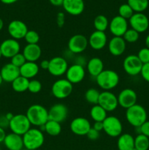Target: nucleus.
<instances>
[{
  "mask_svg": "<svg viewBox=\"0 0 149 150\" xmlns=\"http://www.w3.org/2000/svg\"><path fill=\"white\" fill-rule=\"evenodd\" d=\"M26 115L31 125L35 127H39L45 125V123L49 120L48 110L39 104L30 105L26 111Z\"/></svg>",
  "mask_w": 149,
  "mask_h": 150,
  "instance_id": "f257e3e1",
  "label": "nucleus"
},
{
  "mask_svg": "<svg viewBox=\"0 0 149 150\" xmlns=\"http://www.w3.org/2000/svg\"><path fill=\"white\" fill-rule=\"evenodd\" d=\"M22 137L24 148L28 150L39 149L45 142V136L43 132L37 127H31Z\"/></svg>",
  "mask_w": 149,
  "mask_h": 150,
  "instance_id": "f03ea898",
  "label": "nucleus"
},
{
  "mask_svg": "<svg viewBox=\"0 0 149 150\" xmlns=\"http://www.w3.org/2000/svg\"><path fill=\"white\" fill-rule=\"evenodd\" d=\"M126 119L134 127H140L147 121V112L144 107L136 103L126 111Z\"/></svg>",
  "mask_w": 149,
  "mask_h": 150,
  "instance_id": "7ed1b4c3",
  "label": "nucleus"
},
{
  "mask_svg": "<svg viewBox=\"0 0 149 150\" xmlns=\"http://www.w3.org/2000/svg\"><path fill=\"white\" fill-rule=\"evenodd\" d=\"M96 81L98 86L104 91H110L118 86L120 77L113 70H104L96 76Z\"/></svg>",
  "mask_w": 149,
  "mask_h": 150,
  "instance_id": "20e7f679",
  "label": "nucleus"
},
{
  "mask_svg": "<svg viewBox=\"0 0 149 150\" xmlns=\"http://www.w3.org/2000/svg\"><path fill=\"white\" fill-rule=\"evenodd\" d=\"M31 123L26 114H15L10 121L9 128L12 133L23 136L31 128Z\"/></svg>",
  "mask_w": 149,
  "mask_h": 150,
  "instance_id": "39448f33",
  "label": "nucleus"
},
{
  "mask_svg": "<svg viewBox=\"0 0 149 150\" xmlns=\"http://www.w3.org/2000/svg\"><path fill=\"white\" fill-rule=\"evenodd\" d=\"M73 91V84L67 79H60L56 81L51 86V93L57 99L68 98Z\"/></svg>",
  "mask_w": 149,
  "mask_h": 150,
  "instance_id": "423d86ee",
  "label": "nucleus"
},
{
  "mask_svg": "<svg viewBox=\"0 0 149 150\" xmlns=\"http://www.w3.org/2000/svg\"><path fill=\"white\" fill-rule=\"evenodd\" d=\"M103 130L110 137H118L122 134V123L118 117L115 116H108L103 121Z\"/></svg>",
  "mask_w": 149,
  "mask_h": 150,
  "instance_id": "0eeeda50",
  "label": "nucleus"
},
{
  "mask_svg": "<svg viewBox=\"0 0 149 150\" xmlns=\"http://www.w3.org/2000/svg\"><path fill=\"white\" fill-rule=\"evenodd\" d=\"M89 46L88 38L81 34H76L72 36L68 41V50L74 54H80L86 51Z\"/></svg>",
  "mask_w": 149,
  "mask_h": 150,
  "instance_id": "6e6552de",
  "label": "nucleus"
},
{
  "mask_svg": "<svg viewBox=\"0 0 149 150\" xmlns=\"http://www.w3.org/2000/svg\"><path fill=\"white\" fill-rule=\"evenodd\" d=\"M143 64L137 55L131 54L125 57L123 62V68L129 76H135L140 74Z\"/></svg>",
  "mask_w": 149,
  "mask_h": 150,
  "instance_id": "1a4fd4ad",
  "label": "nucleus"
},
{
  "mask_svg": "<svg viewBox=\"0 0 149 150\" xmlns=\"http://www.w3.org/2000/svg\"><path fill=\"white\" fill-rule=\"evenodd\" d=\"M68 67V62L65 58L63 57H55L49 60L48 71L55 77H60L65 74Z\"/></svg>",
  "mask_w": 149,
  "mask_h": 150,
  "instance_id": "9d476101",
  "label": "nucleus"
},
{
  "mask_svg": "<svg viewBox=\"0 0 149 150\" xmlns=\"http://www.w3.org/2000/svg\"><path fill=\"white\" fill-rule=\"evenodd\" d=\"M98 105L102 106L107 112H112L118 108V98L110 91H103L100 92Z\"/></svg>",
  "mask_w": 149,
  "mask_h": 150,
  "instance_id": "9b49d317",
  "label": "nucleus"
},
{
  "mask_svg": "<svg viewBox=\"0 0 149 150\" xmlns=\"http://www.w3.org/2000/svg\"><path fill=\"white\" fill-rule=\"evenodd\" d=\"M7 31L11 38L18 40L24 39L29 29L27 25L23 21L20 20H13L8 24Z\"/></svg>",
  "mask_w": 149,
  "mask_h": 150,
  "instance_id": "f8f14e48",
  "label": "nucleus"
},
{
  "mask_svg": "<svg viewBox=\"0 0 149 150\" xmlns=\"http://www.w3.org/2000/svg\"><path fill=\"white\" fill-rule=\"evenodd\" d=\"M129 22L127 19L116 16L112 18L109 23V29L113 37H123L129 29Z\"/></svg>",
  "mask_w": 149,
  "mask_h": 150,
  "instance_id": "ddd939ff",
  "label": "nucleus"
},
{
  "mask_svg": "<svg viewBox=\"0 0 149 150\" xmlns=\"http://www.w3.org/2000/svg\"><path fill=\"white\" fill-rule=\"evenodd\" d=\"M117 98H118V105L122 107L123 108H125L126 110L137 103V93L135 91L129 88L121 90Z\"/></svg>",
  "mask_w": 149,
  "mask_h": 150,
  "instance_id": "4468645a",
  "label": "nucleus"
},
{
  "mask_svg": "<svg viewBox=\"0 0 149 150\" xmlns=\"http://www.w3.org/2000/svg\"><path fill=\"white\" fill-rule=\"evenodd\" d=\"M129 23L131 29L138 33L146 32L149 27L148 18L143 13H134L129 19Z\"/></svg>",
  "mask_w": 149,
  "mask_h": 150,
  "instance_id": "2eb2a0df",
  "label": "nucleus"
},
{
  "mask_svg": "<svg viewBox=\"0 0 149 150\" xmlns=\"http://www.w3.org/2000/svg\"><path fill=\"white\" fill-rule=\"evenodd\" d=\"M70 130L74 135L80 136H86L89 130L91 128V125L89 120L85 117H76L70 122Z\"/></svg>",
  "mask_w": 149,
  "mask_h": 150,
  "instance_id": "dca6fc26",
  "label": "nucleus"
},
{
  "mask_svg": "<svg viewBox=\"0 0 149 150\" xmlns=\"http://www.w3.org/2000/svg\"><path fill=\"white\" fill-rule=\"evenodd\" d=\"M0 50H1L2 57L5 58L11 59L17 54L20 53V45L18 40L9 38L6 39L0 44Z\"/></svg>",
  "mask_w": 149,
  "mask_h": 150,
  "instance_id": "f3484780",
  "label": "nucleus"
},
{
  "mask_svg": "<svg viewBox=\"0 0 149 150\" xmlns=\"http://www.w3.org/2000/svg\"><path fill=\"white\" fill-rule=\"evenodd\" d=\"M66 79L72 84L80 83L86 76V70L83 66L77 64H73L69 66L65 73Z\"/></svg>",
  "mask_w": 149,
  "mask_h": 150,
  "instance_id": "a211bd4d",
  "label": "nucleus"
},
{
  "mask_svg": "<svg viewBox=\"0 0 149 150\" xmlns=\"http://www.w3.org/2000/svg\"><path fill=\"white\" fill-rule=\"evenodd\" d=\"M68 108L63 103H56L48 110L49 120L61 123L66 120L68 117Z\"/></svg>",
  "mask_w": 149,
  "mask_h": 150,
  "instance_id": "6ab92c4d",
  "label": "nucleus"
},
{
  "mask_svg": "<svg viewBox=\"0 0 149 150\" xmlns=\"http://www.w3.org/2000/svg\"><path fill=\"white\" fill-rule=\"evenodd\" d=\"M89 45L93 50L99 51L103 49L108 42V37L105 32L95 30L89 36Z\"/></svg>",
  "mask_w": 149,
  "mask_h": 150,
  "instance_id": "aec40b11",
  "label": "nucleus"
},
{
  "mask_svg": "<svg viewBox=\"0 0 149 150\" xmlns=\"http://www.w3.org/2000/svg\"><path fill=\"white\" fill-rule=\"evenodd\" d=\"M127 42L123 37H112L108 42L109 52L114 57L121 56L126 51Z\"/></svg>",
  "mask_w": 149,
  "mask_h": 150,
  "instance_id": "412c9836",
  "label": "nucleus"
},
{
  "mask_svg": "<svg viewBox=\"0 0 149 150\" xmlns=\"http://www.w3.org/2000/svg\"><path fill=\"white\" fill-rule=\"evenodd\" d=\"M0 74L3 79V81L12 83L15 79L20 76V68L13 65L12 63H7L1 68Z\"/></svg>",
  "mask_w": 149,
  "mask_h": 150,
  "instance_id": "4be33fe9",
  "label": "nucleus"
},
{
  "mask_svg": "<svg viewBox=\"0 0 149 150\" xmlns=\"http://www.w3.org/2000/svg\"><path fill=\"white\" fill-rule=\"evenodd\" d=\"M64 10L71 16H79L82 14L85 8L83 0H64Z\"/></svg>",
  "mask_w": 149,
  "mask_h": 150,
  "instance_id": "5701e85b",
  "label": "nucleus"
},
{
  "mask_svg": "<svg viewBox=\"0 0 149 150\" xmlns=\"http://www.w3.org/2000/svg\"><path fill=\"white\" fill-rule=\"evenodd\" d=\"M3 143L8 150H22L24 148L23 137L13 133L7 134Z\"/></svg>",
  "mask_w": 149,
  "mask_h": 150,
  "instance_id": "b1692460",
  "label": "nucleus"
},
{
  "mask_svg": "<svg viewBox=\"0 0 149 150\" xmlns=\"http://www.w3.org/2000/svg\"><path fill=\"white\" fill-rule=\"evenodd\" d=\"M26 62H36L41 57L42 49L38 44H27L23 48V52Z\"/></svg>",
  "mask_w": 149,
  "mask_h": 150,
  "instance_id": "393cba45",
  "label": "nucleus"
},
{
  "mask_svg": "<svg viewBox=\"0 0 149 150\" xmlns=\"http://www.w3.org/2000/svg\"><path fill=\"white\" fill-rule=\"evenodd\" d=\"M86 68L90 76L96 78L105 70L104 62L99 57H93L88 61L86 64Z\"/></svg>",
  "mask_w": 149,
  "mask_h": 150,
  "instance_id": "a878e982",
  "label": "nucleus"
},
{
  "mask_svg": "<svg viewBox=\"0 0 149 150\" xmlns=\"http://www.w3.org/2000/svg\"><path fill=\"white\" fill-rule=\"evenodd\" d=\"M39 71V66L36 62H26L23 66L20 67V76L27 79H32L38 74Z\"/></svg>",
  "mask_w": 149,
  "mask_h": 150,
  "instance_id": "bb28decb",
  "label": "nucleus"
},
{
  "mask_svg": "<svg viewBox=\"0 0 149 150\" xmlns=\"http://www.w3.org/2000/svg\"><path fill=\"white\" fill-rule=\"evenodd\" d=\"M118 150H132L134 148V138L129 133H123L117 141Z\"/></svg>",
  "mask_w": 149,
  "mask_h": 150,
  "instance_id": "cd10ccee",
  "label": "nucleus"
},
{
  "mask_svg": "<svg viewBox=\"0 0 149 150\" xmlns=\"http://www.w3.org/2000/svg\"><path fill=\"white\" fill-rule=\"evenodd\" d=\"M90 117L94 122H103L108 117V112L99 105H94L90 110Z\"/></svg>",
  "mask_w": 149,
  "mask_h": 150,
  "instance_id": "c85d7f7f",
  "label": "nucleus"
},
{
  "mask_svg": "<svg viewBox=\"0 0 149 150\" xmlns=\"http://www.w3.org/2000/svg\"><path fill=\"white\" fill-rule=\"evenodd\" d=\"M29 83V79L20 76L12 82V88H13V89L15 92H18V93H22V92H24L28 90Z\"/></svg>",
  "mask_w": 149,
  "mask_h": 150,
  "instance_id": "c756f323",
  "label": "nucleus"
},
{
  "mask_svg": "<svg viewBox=\"0 0 149 150\" xmlns=\"http://www.w3.org/2000/svg\"><path fill=\"white\" fill-rule=\"evenodd\" d=\"M61 123L49 120L45 125V132L51 136H57L61 133Z\"/></svg>",
  "mask_w": 149,
  "mask_h": 150,
  "instance_id": "7c9ffc66",
  "label": "nucleus"
},
{
  "mask_svg": "<svg viewBox=\"0 0 149 150\" xmlns=\"http://www.w3.org/2000/svg\"><path fill=\"white\" fill-rule=\"evenodd\" d=\"M93 26L96 31L105 32L109 28V21L104 15H98L93 20Z\"/></svg>",
  "mask_w": 149,
  "mask_h": 150,
  "instance_id": "2f4dec72",
  "label": "nucleus"
},
{
  "mask_svg": "<svg viewBox=\"0 0 149 150\" xmlns=\"http://www.w3.org/2000/svg\"><path fill=\"white\" fill-rule=\"evenodd\" d=\"M127 4L134 13H143L148 7V0H127Z\"/></svg>",
  "mask_w": 149,
  "mask_h": 150,
  "instance_id": "473e14b6",
  "label": "nucleus"
},
{
  "mask_svg": "<svg viewBox=\"0 0 149 150\" xmlns=\"http://www.w3.org/2000/svg\"><path fill=\"white\" fill-rule=\"evenodd\" d=\"M100 92L95 88H90L85 92V99L89 103L97 105L99 102Z\"/></svg>",
  "mask_w": 149,
  "mask_h": 150,
  "instance_id": "72a5a7b5",
  "label": "nucleus"
},
{
  "mask_svg": "<svg viewBox=\"0 0 149 150\" xmlns=\"http://www.w3.org/2000/svg\"><path fill=\"white\" fill-rule=\"evenodd\" d=\"M134 148L137 150L149 149V138L143 134H138L134 138Z\"/></svg>",
  "mask_w": 149,
  "mask_h": 150,
  "instance_id": "f704fd0d",
  "label": "nucleus"
},
{
  "mask_svg": "<svg viewBox=\"0 0 149 150\" xmlns=\"http://www.w3.org/2000/svg\"><path fill=\"white\" fill-rule=\"evenodd\" d=\"M123 38L126 41V42L134 43V42H137L140 38V33L131 28V29H127V31L123 36Z\"/></svg>",
  "mask_w": 149,
  "mask_h": 150,
  "instance_id": "c9c22d12",
  "label": "nucleus"
},
{
  "mask_svg": "<svg viewBox=\"0 0 149 150\" xmlns=\"http://www.w3.org/2000/svg\"><path fill=\"white\" fill-rule=\"evenodd\" d=\"M134 13V12L127 3L121 4L118 8V16L127 19V21L133 16Z\"/></svg>",
  "mask_w": 149,
  "mask_h": 150,
  "instance_id": "e433bc0d",
  "label": "nucleus"
},
{
  "mask_svg": "<svg viewBox=\"0 0 149 150\" xmlns=\"http://www.w3.org/2000/svg\"><path fill=\"white\" fill-rule=\"evenodd\" d=\"M39 39V35L34 30H29L25 36L24 40L27 44H38Z\"/></svg>",
  "mask_w": 149,
  "mask_h": 150,
  "instance_id": "4c0bfd02",
  "label": "nucleus"
},
{
  "mask_svg": "<svg viewBox=\"0 0 149 150\" xmlns=\"http://www.w3.org/2000/svg\"><path fill=\"white\" fill-rule=\"evenodd\" d=\"M42 83L39 81L37 79H32L29 80V87H28V91L32 94L39 93L42 90Z\"/></svg>",
  "mask_w": 149,
  "mask_h": 150,
  "instance_id": "58836bf2",
  "label": "nucleus"
},
{
  "mask_svg": "<svg viewBox=\"0 0 149 150\" xmlns=\"http://www.w3.org/2000/svg\"><path fill=\"white\" fill-rule=\"evenodd\" d=\"M10 59H11L10 63H12L13 65L16 66V67H19V68L26 62V58L24 57L23 54L20 52L15 55L13 57H12Z\"/></svg>",
  "mask_w": 149,
  "mask_h": 150,
  "instance_id": "ea45409f",
  "label": "nucleus"
},
{
  "mask_svg": "<svg viewBox=\"0 0 149 150\" xmlns=\"http://www.w3.org/2000/svg\"><path fill=\"white\" fill-rule=\"evenodd\" d=\"M137 56L143 64L149 63V48H148L147 47L141 48L138 51Z\"/></svg>",
  "mask_w": 149,
  "mask_h": 150,
  "instance_id": "a19ab883",
  "label": "nucleus"
},
{
  "mask_svg": "<svg viewBox=\"0 0 149 150\" xmlns=\"http://www.w3.org/2000/svg\"><path fill=\"white\" fill-rule=\"evenodd\" d=\"M138 130V134H143L149 138V121H146L140 127H136Z\"/></svg>",
  "mask_w": 149,
  "mask_h": 150,
  "instance_id": "79ce46f5",
  "label": "nucleus"
},
{
  "mask_svg": "<svg viewBox=\"0 0 149 150\" xmlns=\"http://www.w3.org/2000/svg\"><path fill=\"white\" fill-rule=\"evenodd\" d=\"M140 75L145 81L149 83V63H146L143 65Z\"/></svg>",
  "mask_w": 149,
  "mask_h": 150,
  "instance_id": "37998d69",
  "label": "nucleus"
},
{
  "mask_svg": "<svg viewBox=\"0 0 149 150\" xmlns=\"http://www.w3.org/2000/svg\"><path fill=\"white\" fill-rule=\"evenodd\" d=\"M99 132L96 130L95 129H93V127H91V128L89 130L88 133L86 134V136H87L88 139L91 141H96L99 138Z\"/></svg>",
  "mask_w": 149,
  "mask_h": 150,
  "instance_id": "c03bdc74",
  "label": "nucleus"
},
{
  "mask_svg": "<svg viewBox=\"0 0 149 150\" xmlns=\"http://www.w3.org/2000/svg\"><path fill=\"white\" fill-rule=\"evenodd\" d=\"M64 22H65V16L63 13H58L57 14L56 18V23L58 27L61 28L64 26Z\"/></svg>",
  "mask_w": 149,
  "mask_h": 150,
  "instance_id": "a18cd8bd",
  "label": "nucleus"
},
{
  "mask_svg": "<svg viewBox=\"0 0 149 150\" xmlns=\"http://www.w3.org/2000/svg\"><path fill=\"white\" fill-rule=\"evenodd\" d=\"M9 124H10V121L6 118L5 114L0 116V127L5 130L7 127H9Z\"/></svg>",
  "mask_w": 149,
  "mask_h": 150,
  "instance_id": "49530a36",
  "label": "nucleus"
},
{
  "mask_svg": "<svg viewBox=\"0 0 149 150\" xmlns=\"http://www.w3.org/2000/svg\"><path fill=\"white\" fill-rule=\"evenodd\" d=\"M92 127L99 132L103 130V122H94V124Z\"/></svg>",
  "mask_w": 149,
  "mask_h": 150,
  "instance_id": "de8ad7c7",
  "label": "nucleus"
},
{
  "mask_svg": "<svg viewBox=\"0 0 149 150\" xmlns=\"http://www.w3.org/2000/svg\"><path fill=\"white\" fill-rule=\"evenodd\" d=\"M39 67L42 70H48V67H49V60L44 59L42 61H41L40 64H39Z\"/></svg>",
  "mask_w": 149,
  "mask_h": 150,
  "instance_id": "09e8293b",
  "label": "nucleus"
},
{
  "mask_svg": "<svg viewBox=\"0 0 149 150\" xmlns=\"http://www.w3.org/2000/svg\"><path fill=\"white\" fill-rule=\"evenodd\" d=\"M75 64H80V65L83 66V67H84L85 65H86L87 63L86 62V60H85V58L83 57H81V56H80V57H77V60H76V62Z\"/></svg>",
  "mask_w": 149,
  "mask_h": 150,
  "instance_id": "8fccbe9b",
  "label": "nucleus"
},
{
  "mask_svg": "<svg viewBox=\"0 0 149 150\" xmlns=\"http://www.w3.org/2000/svg\"><path fill=\"white\" fill-rule=\"evenodd\" d=\"M50 3L53 4L56 7H59V6H62L64 0H49Z\"/></svg>",
  "mask_w": 149,
  "mask_h": 150,
  "instance_id": "3c124183",
  "label": "nucleus"
},
{
  "mask_svg": "<svg viewBox=\"0 0 149 150\" xmlns=\"http://www.w3.org/2000/svg\"><path fill=\"white\" fill-rule=\"evenodd\" d=\"M6 136H7V133H6L5 130L0 127V144L4 142Z\"/></svg>",
  "mask_w": 149,
  "mask_h": 150,
  "instance_id": "603ef678",
  "label": "nucleus"
},
{
  "mask_svg": "<svg viewBox=\"0 0 149 150\" xmlns=\"http://www.w3.org/2000/svg\"><path fill=\"white\" fill-rule=\"evenodd\" d=\"M18 0H0L1 2H2L3 4H14V3L17 2Z\"/></svg>",
  "mask_w": 149,
  "mask_h": 150,
  "instance_id": "864d4df0",
  "label": "nucleus"
},
{
  "mask_svg": "<svg viewBox=\"0 0 149 150\" xmlns=\"http://www.w3.org/2000/svg\"><path fill=\"white\" fill-rule=\"evenodd\" d=\"M5 117H6V118H7V120H9V121H10V120H11L12 119H13V117H14V115H13V114H12V113L8 112V113H7V114H5Z\"/></svg>",
  "mask_w": 149,
  "mask_h": 150,
  "instance_id": "5fc2aeb1",
  "label": "nucleus"
},
{
  "mask_svg": "<svg viewBox=\"0 0 149 150\" xmlns=\"http://www.w3.org/2000/svg\"><path fill=\"white\" fill-rule=\"evenodd\" d=\"M145 45L148 48H149V35H147V37L145 38Z\"/></svg>",
  "mask_w": 149,
  "mask_h": 150,
  "instance_id": "6e6d98bb",
  "label": "nucleus"
},
{
  "mask_svg": "<svg viewBox=\"0 0 149 150\" xmlns=\"http://www.w3.org/2000/svg\"><path fill=\"white\" fill-rule=\"evenodd\" d=\"M3 27H4V21H3L2 19L0 18V31L2 30Z\"/></svg>",
  "mask_w": 149,
  "mask_h": 150,
  "instance_id": "4d7b16f0",
  "label": "nucleus"
},
{
  "mask_svg": "<svg viewBox=\"0 0 149 150\" xmlns=\"http://www.w3.org/2000/svg\"><path fill=\"white\" fill-rule=\"evenodd\" d=\"M3 83V79H2V78H1V74H0V86H1V83Z\"/></svg>",
  "mask_w": 149,
  "mask_h": 150,
  "instance_id": "13d9d810",
  "label": "nucleus"
},
{
  "mask_svg": "<svg viewBox=\"0 0 149 150\" xmlns=\"http://www.w3.org/2000/svg\"><path fill=\"white\" fill-rule=\"evenodd\" d=\"M2 57V54H1V50H0V59Z\"/></svg>",
  "mask_w": 149,
  "mask_h": 150,
  "instance_id": "bf43d9fd",
  "label": "nucleus"
},
{
  "mask_svg": "<svg viewBox=\"0 0 149 150\" xmlns=\"http://www.w3.org/2000/svg\"><path fill=\"white\" fill-rule=\"evenodd\" d=\"M22 150H28V149H25V148H23V149H22Z\"/></svg>",
  "mask_w": 149,
  "mask_h": 150,
  "instance_id": "052dcab7",
  "label": "nucleus"
},
{
  "mask_svg": "<svg viewBox=\"0 0 149 150\" xmlns=\"http://www.w3.org/2000/svg\"><path fill=\"white\" fill-rule=\"evenodd\" d=\"M132 150H137V149H135V148H134V149H133Z\"/></svg>",
  "mask_w": 149,
  "mask_h": 150,
  "instance_id": "680f3d73",
  "label": "nucleus"
},
{
  "mask_svg": "<svg viewBox=\"0 0 149 150\" xmlns=\"http://www.w3.org/2000/svg\"><path fill=\"white\" fill-rule=\"evenodd\" d=\"M0 150H1V148H0Z\"/></svg>",
  "mask_w": 149,
  "mask_h": 150,
  "instance_id": "e2e57ef3",
  "label": "nucleus"
}]
</instances>
